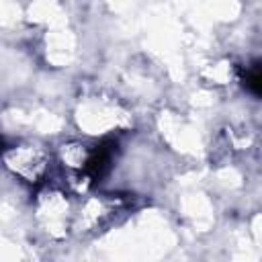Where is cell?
I'll return each mask as SVG.
<instances>
[{
	"label": "cell",
	"mask_w": 262,
	"mask_h": 262,
	"mask_svg": "<svg viewBox=\"0 0 262 262\" xmlns=\"http://www.w3.org/2000/svg\"><path fill=\"white\" fill-rule=\"evenodd\" d=\"M6 164L8 168L14 170V174L23 176L25 180L33 182L43 176L45 172V156L37 147H14L6 154Z\"/></svg>",
	"instance_id": "obj_1"
}]
</instances>
